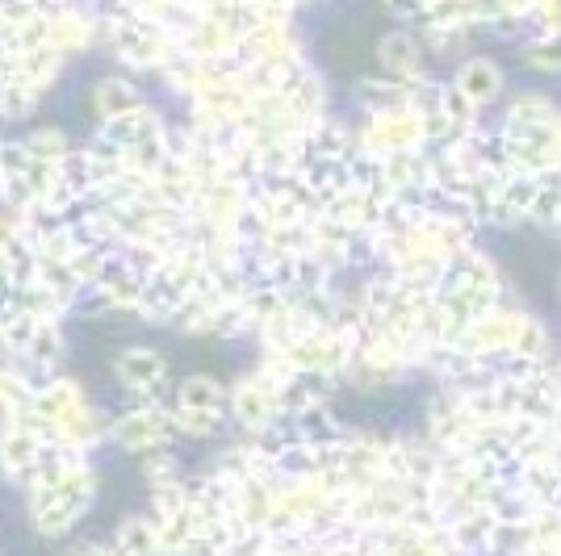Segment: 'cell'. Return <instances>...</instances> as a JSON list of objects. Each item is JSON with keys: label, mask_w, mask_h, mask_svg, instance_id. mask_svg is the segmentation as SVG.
I'll list each match as a JSON object with an SVG mask.
<instances>
[{"label": "cell", "mask_w": 561, "mask_h": 556, "mask_svg": "<svg viewBox=\"0 0 561 556\" xmlns=\"http://www.w3.org/2000/svg\"><path fill=\"white\" fill-rule=\"evenodd\" d=\"M105 34H110V47L117 50V59L142 71L147 68L160 71L168 59L185 55V43H181L176 34H168L160 22H151V18H142V13H130V9L110 13V18H105Z\"/></svg>", "instance_id": "cell-1"}, {"label": "cell", "mask_w": 561, "mask_h": 556, "mask_svg": "<svg viewBox=\"0 0 561 556\" xmlns=\"http://www.w3.org/2000/svg\"><path fill=\"white\" fill-rule=\"evenodd\" d=\"M160 135H168V130H164V121H160V114H156L151 105H142V109H135V114H122V117H114V121H105V126H101V139L114 142L117 151H135V147L160 139Z\"/></svg>", "instance_id": "cell-2"}, {"label": "cell", "mask_w": 561, "mask_h": 556, "mask_svg": "<svg viewBox=\"0 0 561 556\" xmlns=\"http://www.w3.org/2000/svg\"><path fill=\"white\" fill-rule=\"evenodd\" d=\"M96 34V18H89L84 9L64 4V9H50V50H59L64 59L84 50Z\"/></svg>", "instance_id": "cell-3"}, {"label": "cell", "mask_w": 561, "mask_h": 556, "mask_svg": "<svg viewBox=\"0 0 561 556\" xmlns=\"http://www.w3.org/2000/svg\"><path fill=\"white\" fill-rule=\"evenodd\" d=\"M117 377H122V385H130V390H139V394H147V390H160L168 377V364L160 351L151 348H130L117 356Z\"/></svg>", "instance_id": "cell-4"}, {"label": "cell", "mask_w": 561, "mask_h": 556, "mask_svg": "<svg viewBox=\"0 0 561 556\" xmlns=\"http://www.w3.org/2000/svg\"><path fill=\"white\" fill-rule=\"evenodd\" d=\"M93 109H96L101 121H114V117H122V114L142 109V96L130 80H122V76H105V80L93 89Z\"/></svg>", "instance_id": "cell-5"}, {"label": "cell", "mask_w": 561, "mask_h": 556, "mask_svg": "<svg viewBox=\"0 0 561 556\" xmlns=\"http://www.w3.org/2000/svg\"><path fill=\"white\" fill-rule=\"evenodd\" d=\"M377 59H381V68L394 71V76H411V71L420 68V43H415V34H407V30L386 34L377 43Z\"/></svg>", "instance_id": "cell-6"}, {"label": "cell", "mask_w": 561, "mask_h": 556, "mask_svg": "<svg viewBox=\"0 0 561 556\" xmlns=\"http://www.w3.org/2000/svg\"><path fill=\"white\" fill-rule=\"evenodd\" d=\"M457 93L466 101H486V96L499 93V68L491 59H469L461 68V80H457Z\"/></svg>", "instance_id": "cell-7"}, {"label": "cell", "mask_w": 561, "mask_h": 556, "mask_svg": "<svg viewBox=\"0 0 561 556\" xmlns=\"http://www.w3.org/2000/svg\"><path fill=\"white\" fill-rule=\"evenodd\" d=\"M181 410L188 415H214V406H218V385H214L210 377H188L185 385H181Z\"/></svg>", "instance_id": "cell-8"}, {"label": "cell", "mask_w": 561, "mask_h": 556, "mask_svg": "<svg viewBox=\"0 0 561 556\" xmlns=\"http://www.w3.org/2000/svg\"><path fill=\"white\" fill-rule=\"evenodd\" d=\"M25 151H30L34 160H43V163H64L71 155L64 130H34V135L25 139Z\"/></svg>", "instance_id": "cell-9"}, {"label": "cell", "mask_w": 561, "mask_h": 556, "mask_svg": "<svg viewBox=\"0 0 561 556\" xmlns=\"http://www.w3.org/2000/svg\"><path fill=\"white\" fill-rule=\"evenodd\" d=\"M528 63L533 68H561V43H537V47L528 50Z\"/></svg>", "instance_id": "cell-10"}, {"label": "cell", "mask_w": 561, "mask_h": 556, "mask_svg": "<svg viewBox=\"0 0 561 556\" xmlns=\"http://www.w3.org/2000/svg\"><path fill=\"white\" fill-rule=\"evenodd\" d=\"M4 351H9V344H4V331H0V356H4Z\"/></svg>", "instance_id": "cell-11"}]
</instances>
